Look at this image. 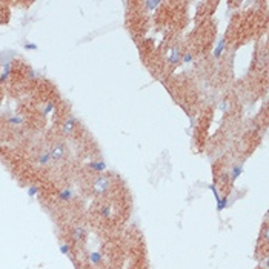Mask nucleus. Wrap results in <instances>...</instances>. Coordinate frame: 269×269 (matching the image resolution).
Returning <instances> with one entry per match:
<instances>
[{
    "label": "nucleus",
    "instance_id": "obj_1",
    "mask_svg": "<svg viewBox=\"0 0 269 269\" xmlns=\"http://www.w3.org/2000/svg\"><path fill=\"white\" fill-rule=\"evenodd\" d=\"M108 188H109V180L105 179V177H101V179H99L94 183V191L97 194H103Z\"/></svg>",
    "mask_w": 269,
    "mask_h": 269
},
{
    "label": "nucleus",
    "instance_id": "obj_2",
    "mask_svg": "<svg viewBox=\"0 0 269 269\" xmlns=\"http://www.w3.org/2000/svg\"><path fill=\"white\" fill-rule=\"evenodd\" d=\"M52 157L56 158V160H60L63 157V146L62 145H56L52 149Z\"/></svg>",
    "mask_w": 269,
    "mask_h": 269
},
{
    "label": "nucleus",
    "instance_id": "obj_3",
    "mask_svg": "<svg viewBox=\"0 0 269 269\" xmlns=\"http://www.w3.org/2000/svg\"><path fill=\"white\" fill-rule=\"evenodd\" d=\"M74 126H75V122H74V120H66V122H65V125H63L65 134H72Z\"/></svg>",
    "mask_w": 269,
    "mask_h": 269
}]
</instances>
